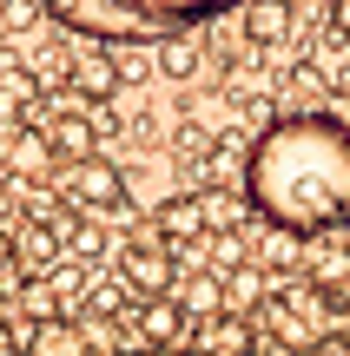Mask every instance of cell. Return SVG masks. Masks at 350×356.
<instances>
[{"instance_id":"cell-3","label":"cell","mask_w":350,"mask_h":356,"mask_svg":"<svg viewBox=\"0 0 350 356\" xmlns=\"http://www.w3.org/2000/svg\"><path fill=\"white\" fill-rule=\"evenodd\" d=\"M126 284L139 297H172V284H179V257H172V244L159 238V225L132 231V244H126Z\"/></svg>"},{"instance_id":"cell-15","label":"cell","mask_w":350,"mask_h":356,"mask_svg":"<svg viewBox=\"0 0 350 356\" xmlns=\"http://www.w3.org/2000/svg\"><path fill=\"white\" fill-rule=\"evenodd\" d=\"M264 264H271V270H291V264H298V231H278L271 225V238H264Z\"/></svg>"},{"instance_id":"cell-11","label":"cell","mask_w":350,"mask_h":356,"mask_svg":"<svg viewBox=\"0 0 350 356\" xmlns=\"http://www.w3.org/2000/svg\"><path fill=\"white\" fill-rule=\"evenodd\" d=\"M33 79L26 73H0V126H13V119H33Z\"/></svg>"},{"instance_id":"cell-7","label":"cell","mask_w":350,"mask_h":356,"mask_svg":"<svg viewBox=\"0 0 350 356\" xmlns=\"http://www.w3.org/2000/svg\"><path fill=\"white\" fill-rule=\"evenodd\" d=\"M185 317H192V310H185L179 297H145V304H139V330H145V343H152V350L179 343V337H185Z\"/></svg>"},{"instance_id":"cell-13","label":"cell","mask_w":350,"mask_h":356,"mask_svg":"<svg viewBox=\"0 0 350 356\" xmlns=\"http://www.w3.org/2000/svg\"><path fill=\"white\" fill-rule=\"evenodd\" d=\"M258 297H264V270H258V264H245V270L225 277V304H232V310H251Z\"/></svg>"},{"instance_id":"cell-9","label":"cell","mask_w":350,"mask_h":356,"mask_svg":"<svg viewBox=\"0 0 350 356\" xmlns=\"http://www.w3.org/2000/svg\"><path fill=\"white\" fill-rule=\"evenodd\" d=\"M245 33L258 40V47L291 40V0H245Z\"/></svg>"},{"instance_id":"cell-17","label":"cell","mask_w":350,"mask_h":356,"mask_svg":"<svg viewBox=\"0 0 350 356\" xmlns=\"http://www.w3.org/2000/svg\"><path fill=\"white\" fill-rule=\"evenodd\" d=\"M311 356H350V337H317Z\"/></svg>"},{"instance_id":"cell-20","label":"cell","mask_w":350,"mask_h":356,"mask_svg":"<svg viewBox=\"0 0 350 356\" xmlns=\"http://www.w3.org/2000/svg\"><path fill=\"white\" fill-rule=\"evenodd\" d=\"M337 92H350V66H337Z\"/></svg>"},{"instance_id":"cell-5","label":"cell","mask_w":350,"mask_h":356,"mask_svg":"<svg viewBox=\"0 0 350 356\" xmlns=\"http://www.w3.org/2000/svg\"><path fill=\"white\" fill-rule=\"evenodd\" d=\"M0 165L13 178H47L53 172V139L47 126H13L7 139H0Z\"/></svg>"},{"instance_id":"cell-16","label":"cell","mask_w":350,"mask_h":356,"mask_svg":"<svg viewBox=\"0 0 350 356\" xmlns=\"http://www.w3.org/2000/svg\"><path fill=\"white\" fill-rule=\"evenodd\" d=\"M93 317H119V291H113V284H93V291H86V323Z\"/></svg>"},{"instance_id":"cell-2","label":"cell","mask_w":350,"mask_h":356,"mask_svg":"<svg viewBox=\"0 0 350 356\" xmlns=\"http://www.w3.org/2000/svg\"><path fill=\"white\" fill-rule=\"evenodd\" d=\"M60 26L73 33H93V40H166V33H192V26L218 20V13L245 7V0H40Z\"/></svg>"},{"instance_id":"cell-8","label":"cell","mask_w":350,"mask_h":356,"mask_svg":"<svg viewBox=\"0 0 350 356\" xmlns=\"http://www.w3.org/2000/svg\"><path fill=\"white\" fill-rule=\"evenodd\" d=\"M33 356H93V337H86V323L40 317V330H33Z\"/></svg>"},{"instance_id":"cell-19","label":"cell","mask_w":350,"mask_h":356,"mask_svg":"<svg viewBox=\"0 0 350 356\" xmlns=\"http://www.w3.org/2000/svg\"><path fill=\"white\" fill-rule=\"evenodd\" d=\"M0 356H13V330H7V323H0Z\"/></svg>"},{"instance_id":"cell-12","label":"cell","mask_w":350,"mask_h":356,"mask_svg":"<svg viewBox=\"0 0 350 356\" xmlns=\"http://www.w3.org/2000/svg\"><path fill=\"white\" fill-rule=\"evenodd\" d=\"M218 304H225V277H212V270L185 277V310H205V317H218Z\"/></svg>"},{"instance_id":"cell-14","label":"cell","mask_w":350,"mask_h":356,"mask_svg":"<svg viewBox=\"0 0 350 356\" xmlns=\"http://www.w3.org/2000/svg\"><path fill=\"white\" fill-rule=\"evenodd\" d=\"M119 86V66H113V53H93V60H79V92H113Z\"/></svg>"},{"instance_id":"cell-10","label":"cell","mask_w":350,"mask_h":356,"mask_svg":"<svg viewBox=\"0 0 350 356\" xmlns=\"http://www.w3.org/2000/svg\"><path fill=\"white\" fill-rule=\"evenodd\" d=\"M152 60H159L166 79H192L198 73V40L192 33H166V40H152Z\"/></svg>"},{"instance_id":"cell-1","label":"cell","mask_w":350,"mask_h":356,"mask_svg":"<svg viewBox=\"0 0 350 356\" xmlns=\"http://www.w3.org/2000/svg\"><path fill=\"white\" fill-rule=\"evenodd\" d=\"M245 204L278 231H331L350 218V126L331 113H291L251 139Z\"/></svg>"},{"instance_id":"cell-18","label":"cell","mask_w":350,"mask_h":356,"mask_svg":"<svg viewBox=\"0 0 350 356\" xmlns=\"http://www.w3.org/2000/svg\"><path fill=\"white\" fill-rule=\"evenodd\" d=\"M331 20H337V33L350 40V0H331Z\"/></svg>"},{"instance_id":"cell-6","label":"cell","mask_w":350,"mask_h":356,"mask_svg":"<svg viewBox=\"0 0 350 356\" xmlns=\"http://www.w3.org/2000/svg\"><path fill=\"white\" fill-rule=\"evenodd\" d=\"M159 238L166 244H192V238H205V198H192V191H179V198H166L159 204Z\"/></svg>"},{"instance_id":"cell-4","label":"cell","mask_w":350,"mask_h":356,"mask_svg":"<svg viewBox=\"0 0 350 356\" xmlns=\"http://www.w3.org/2000/svg\"><path fill=\"white\" fill-rule=\"evenodd\" d=\"M60 191H66L73 211H119L126 178H119V165H106V159H73V165L60 172Z\"/></svg>"},{"instance_id":"cell-21","label":"cell","mask_w":350,"mask_h":356,"mask_svg":"<svg viewBox=\"0 0 350 356\" xmlns=\"http://www.w3.org/2000/svg\"><path fill=\"white\" fill-rule=\"evenodd\" d=\"M119 356H139V350H119Z\"/></svg>"}]
</instances>
